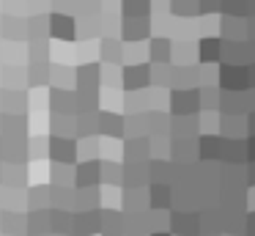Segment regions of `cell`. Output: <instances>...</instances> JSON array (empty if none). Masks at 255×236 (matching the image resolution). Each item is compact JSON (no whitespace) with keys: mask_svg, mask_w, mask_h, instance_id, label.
Here are the masks:
<instances>
[{"mask_svg":"<svg viewBox=\"0 0 255 236\" xmlns=\"http://www.w3.org/2000/svg\"><path fill=\"white\" fill-rule=\"evenodd\" d=\"M0 231L8 236H17V234H25L28 231V223L22 217H14L11 212H3L0 214Z\"/></svg>","mask_w":255,"mask_h":236,"instance_id":"obj_1","label":"cell"},{"mask_svg":"<svg viewBox=\"0 0 255 236\" xmlns=\"http://www.w3.org/2000/svg\"><path fill=\"white\" fill-rule=\"evenodd\" d=\"M44 225H47V220H44V214H30V217H28V234L30 236H36V234H44Z\"/></svg>","mask_w":255,"mask_h":236,"instance_id":"obj_2","label":"cell"},{"mask_svg":"<svg viewBox=\"0 0 255 236\" xmlns=\"http://www.w3.org/2000/svg\"><path fill=\"white\" fill-rule=\"evenodd\" d=\"M0 159H3V148H0Z\"/></svg>","mask_w":255,"mask_h":236,"instance_id":"obj_3","label":"cell"},{"mask_svg":"<svg viewBox=\"0 0 255 236\" xmlns=\"http://www.w3.org/2000/svg\"><path fill=\"white\" fill-rule=\"evenodd\" d=\"M0 181H3V173H0Z\"/></svg>","mask_w":255,"mask_h":236,"instance_id":"obj_4","label":"cell"}]
</instances>
